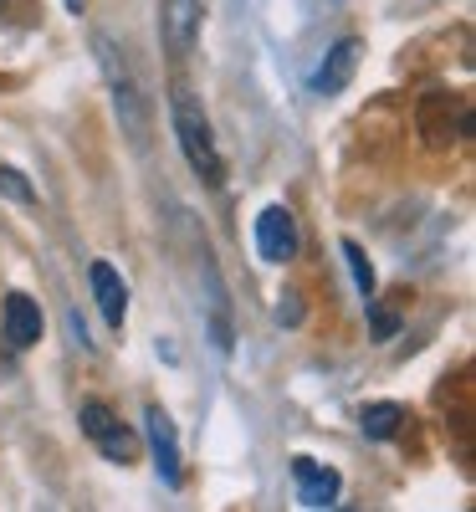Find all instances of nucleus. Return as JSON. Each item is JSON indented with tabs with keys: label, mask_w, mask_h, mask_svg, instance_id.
I'll list each match as a JSON object with an SVG mask.
<instances>
[{
	"label": "nucleus",
	"mask_w": 476,
	"mask_h": 512,
	"mask_svg": "<svg viewBox=\"0 0 476 512\" xmlns=\"http://www.w3.org/2000/svg\"><path fill=\"white\" fill-rule=\"evenodd\" d=\"M169 118H175V139H180L190 169L200 175V185H221L226 180V159H221V144H215V128H210L200 98L190 88H175V98H169Z\"/></svg>",
	"instance_id": "f257e3e1"
},
{
	"label": "nucleus",
	"mask_w": 476,
	"mask_h": 512,
	"mask_svg": "<svg viewBox=\"0 0 476 512\" xmlns=\"http://www.w3.org/2000/svg\"><path fill=\"white\" fill-rule=\"evenodd\" d=\"M93 47H98V67H103V77H108V93H113V113H118V123H123V134L134 139V149H144L149 144V103H144V93H139V77H134V67H128V57H123V47L113 36H93Z\"/></svg>",
	"instance_id": "f03ea898"
},
{
	"label": "nucleus",
	"mask_w": 476,
	"mask_h": 512,
	"mask_svg": "<svg viewBox=\"0 0 476 512\" xmlns=\"http://www.w3.org/2000/svg\"><path fill=\"white\" fill-rule=\"evenodd\" d=\"M77 425H82V436H88L113 466H128V461L139 456V436L128 431V425H123L103 400H88V405H82V410H77Z\"/></svg>",
	"instance_id": "7ed1b4c3"
},
{
	"label": "nucleus",
	"mask_w": 476,
	"mask_h": 512,
	"mask_svg": "<svg viewBox=\"0 0 476 512\" xmlns=\"http://www.w3.org/2000/svg\"><path fill=\"white\" fill-rule=\"evenodd\" d=\"M144 436H149V451H154L159 482L180 487V477H185V466H180V431H175V420H169L164 405H149L144 410Z\"/></svg>",
	"instance_id": "20e7f679"
},
{
	"label": "nucleus",
	"mask_w": 476,
	"mask_h": 512,
	"mask_svg": "<svg viewBox=\"0 0 476 512\" xmlns=\"http://www.w3.org/2000/svg\"><path fill=\"white\" fill-rule=\"evenodd\" d=\"M200 0H159V41L169 57H190L195 41H200Z\"/></svg>",
	"instance_id": "39448f33"
},
{
	"label": "nucleus",
	"mask_w": 476,
	"mask_h": 512,
	"mask_svg": "<svg viewBox=\"0 0 476 512\" xmlns=\"http://www.w3.org/2000/svg\"><path fill=\"white\" fill-rule=\"evenodd\" d=\"M256 251H262V262H277V267L297 256V221L287 205H267L256 216Z\"/></svg>",
	"instance_id": "423d86ee"
},
{
	"label": "nucleus",
	"mask_w": 476,
	"mask_h": 512,
	"mask_svg": "<svg viewBox=\"0 0 476 512\" xmlns=\"http://www.w3.org/2000/svg\"><path fill=\"white\" fill-rule=\"evenodd\" d=\"M292 477H297V502L302 507H333L343 492V477L333 466H318L313 456H292Z\"/></svg>",
	"instance_id": "0eeeda50"
},
{
	"label": "nucleus",
	"mask_w": 476,
	"mask_h": 512,
	"mask_svg": "<svg viewBox=\"0 0 476 512\" xmlns=\"http://www.w3.org/2000/svg\"><path fill=\"white\" fill-rule=\"evenodd\" d=\"M359 36H343L338 41V47L323 57V67L313 72V93L318 98H333V93H343V88H349V82H354V72H359Z\"/></svg>",
	"instance_id": "6e6552de"
},
{
	"label": "nucleus",
	"mask_w": 476,
	"mask_h": 512,
	"mask_svg": "<svg viewBox=\"0 0 476 512\" xmlns=\"http://www.w3.org/2000/svg\"><path fill=\"white\" fill-rule=\"evenodd\" d=\"M88 282H93V303H98L103 323L108 328H123V318H128V287H123V277L108 262H93L88 267Z\"/></svg>",
	"instance_id": "1a4fd4ad"
},
{
	"label": "nucleus",
	"mask_w": 476,
	"mask_h": 512,
	"mask_svg": "<svg viewBox=\"0 0 476 512\" xmlns=\"http://www.w3.org/2000/svg\"><path fill=\"white\" fill-rule=\"evenodd\" d=\"M0 323H6L11 349H31L41 338V308L31 303L26 292H6V313H0Z\"/></svg>",
	"instance_id": "9d476101"
},
{
	"label": "nucleus",
	"mask_w": 476,
	"mask_h": 512,
	"mask_svg": "<svg viewBox=\"0 0 476 512\" xmlns=\"http://www.w3.org/2000/svg\"><path fill=\"white\" fill-rule=\"evenodd\" d=\"M400 420H405V405H395V400H379V405H364L359 410V425H364L369 441H389V436L400 431Z\"/></svg>",
	"instance_id": "9b49d317"
},
{
	"label": "nucleus",
	"mask_w": 476,
	"mask_h": 512,
	"mask_svg": "<svg viewBox=\"0 0 476 512\" xmlns=\"http://www.w3.org/2000/svg\"><path fill=\"white\" fill-rule=\"evenodd\" d=\"M343 262H349V272H354L359 292H364V297H374V267H369V256H364V246H359V241H343Z\"/></svg>",
	"instance_id": "f8f14e48"
},
{
	"label": "nucleus",
	"mask_w": 476,
	"mask_h": 512,
	"mask_svg": "<svg viewBox=\"0 0 476 512\" xmlns=\"http://www.w3.org/2000/svg\"><path fill=\"white\" fill-rule=\"evenodd\" d=\"M0 195L16 200V205H31L36 200V190L21 180V169H11V164H0Z\"/></svg>",
	"instance_id": "ddd939ff"
},
{
	"label": "nucleus",
	"mask_w": 476,
	"mask_h": 512,
	"mask_svg": "<svg viewBox=\"0 0 476 512\" xmlns=\"http://www.w3.org/2000/svg\"><path fill=\"white\" fill-rule=\"evenodd\" d=\"M277 323H302V303H297V292H282V303H277Z\"/></svg>",
	"instance_id": "4468645a"
},
{
	"label": "nucleus",
	"mask_w": 476,
	"mask_h": 512,
	"mask_svg": "<svg viewBox=\"0 0 476 512\" xmlns=\"http://www.w3.org/2000/svg\"><path fill=\"white\" fill-rule=\"evenodd\" d=\"M67 328H72V344L93 354V338H88V328H82V318H77V313H67Z\"/></svg>",
	"instance_id": "2eb2a0df"
},
{
	"label": "nucleus",
	"mask_w": 476,
	"mask_h": 512,
	"mask_svg": "<svg viewBox=\"0 0 476 512\" xmlns=\"http://www.w3.org/2000/svg\"><path fill=\"white\" fill-rule=\"evenodd\" d=\"M374 328H379V338H389V333H395L400 323H395V318H389V313H374Z\"/></svg>",
	"instance_id": "dca6fc26"
},
{
	"label": "nucleus",
	"mask_w": 476,
	"mask_h": 512,
	"mask_svg": "<svg viewBox=\"0 0 476 512\" xmlns=\"http://www.w3.org/2000/svg\"><path fill=\"white\" fill-rule=\"evenodd\" d=\"M0 6H6V0H0Z\"/></svg>",
	"instance_id": "f3484780"
}]
</instances>
